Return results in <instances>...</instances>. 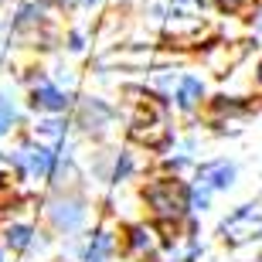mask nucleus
<instances>
[{
  "mask_svg": "<svg viewBox=\"0 0 262 262\" xmlns=\"http://www.w3.org/2000/svg\"><path fill=\"white\" fill-rule=\"evenodd\" d=\"M146 201L154 208L160 218H181L187 211V204H191V194H187V187L181 181H157V184L146 187Z\"/></svg>",
  "mask_w": 262,
  "mask_h": 262,
  "instance_id": "f257e3e1",
  "label": "nucleus"
},
{
  "mask_svg": "<svg viewBox=\"0 0 262 262\" xmlns=\"http://www.w3.org/2000/svg\"><path fill=\"white\" fill-rule=\"evenodd\" d=\"M133 140H140L146 146L167 143V116H164V106L157 99L146 96L140 102V113L133 116Z\"/></svg>",
  "mask_w": 262,
  "mask_h": 262,
  "instance_id": "f03ea898",
  "label": "nucleus"
},
{
  "mask_svg": "<svg viewBox=\"0 0 262 262\" xmlns=\"http://www.w3.org/2000/svg\"><path fill=\"white\" fill-rule=\"evenodd\" d=\"M17 167H24L31 177H48L51 167H55V154L48 146H20L17 150Z\"/></svg>",
  "mask_w": 262,
  "mask_h": 262,
  "instance_id": "7ed1b4c3",
  "label": "nucleus"
},
{
  "mask_svg": "<svg viewBox=\"0 0 262 262\" xmlns=\"http://www.w3.org/2000/svg\"><path fill=\"white\" fill-rule=\"evenodd\" d=\"M198 181H201L204 191H225V187H232V181H235V164H228V160H214V164L201 167Z\"/></svg>",
  "mask_w": 262,
  "mask_h": 262,
  "instance_id": "20e7f679",
  "label": "nucleus"
},
{
  "mask_svg": "<svg viewBox=\"0 0 262 262\" xmlns=\"http://www.w3.org/2000/svg\"><path fill=\"white\" fill-rule=\"evenodd\" d=\"M51 218H55L58 228H78L82 218H85V211H82L78 201H58L55 208H51Z\"/></svg>",
  "mask_w": 262,
  "mask_h": 262,
  "instance_id": "39448f33",
  "label": "nucleus"
},
{
  "mask_svg": "<svg viewBox=\"0 0 262 262\" xmlns=\"http://www.w3.org/2000/svg\"><path fill=\"white\" fill-rule=\"evenodd\" d=\"M31 102H34V109H48V113H61V109L68 106V99L61 96L55 85H38Z\"/></svg>",
  "mask_w": 262,
  "mask_h": 262,
  "instance_id": "423d86ee",
  "label": "nucleus"
},
{
  "mask_svg": "<svg viewBox=\"0 0 262 262\" xmlns=\"http://www.w3.org/2000/svg\"><path fill=\"white\" fill-rule=\"evenodd\" d=\"M201 96H204L201 78H194V75L181 78V89H177V106L181 109H194L198 102H201Z\"/></svg>",
  "mask_w": 262,
  "mask_h": 262,
  "instance_id": "0eeeda50",
  "label": "nucleus"
},
{
  "mask_svg": "<svg viewBox=\"0 0 262 262\" xmlns=\"http://www.w3.org/2000/svg\"><path fill=\"white\" fill-rule=\"evenodd\" d=\"M109 252H113V235L109 232H96L92 242L85 245V262H106Z\"/></svg>",
  "mask_w": 262,
  "mask_h": 262,
  "instance_id": "6e6552de",
  "label": "nucleus"
},
{
  "mask_svg": "<svg viewBox=\"0 0 262 262\" xmlns=\"http://www.w3.org/2000/svg\"><path fill=\"white\" fill-rule=\"evenodd\" d=\"M7 242L14 245V249H24V245L31 242V228L28 225H14V228L7 232Z\"/></svg>",
  "mask_w": 262,
  "mask_h": 262,
  "instance_id": "1a4fd4ad",
  "label": "nucleus"
},
{
  "mask_svg": "<svg viewBox=\"0 0 262 262\" xmlns=\"http://www.w3.org/2000/svg\"><path fill=\"white\" fill-rule=\"evenodd\" d=\"M157 245V238H154V232H150V228H133V249H140V252H150V249H154Z\"/></svg>",
  "mask_w": 262,
  "mask_h": 262,
  "instance_id": "9d476101",
  "label": "nucleus"
},
{
  "mask_svg": "<svg viewBox=\"0 0 262 262\" xmlns=\"http://www.w3.org/2000/svg\"><path fill=\"white\" fill-rule=\"evenodd\" d=\"M10 119H14V106H10L7 96H0V133H7Z\"/></svg>",
  "mask_w": 262,
  "mask_h": 262,
  "instance_id": "9b49d317",
  "label": "nucleus"
},
{
  "mask_svg": "<svg viewBox=\"0 0 262 262\" xmlns=\"http://www.w3.org/2000/svg\"><path fill=\"white\" fill-rule=\"evenodd\" d=\"M242 4H245V0H218V7H222V10H238Z\"/></svg>",
  "mask_w": 262,
  "mask_h": 262,
  "instance_id": "f8f14e48",
  "label": "nucleus"
},
{
  "mask_svg": "<svg viewBox=\"0 0 262 262\" xmlns=\"http://www.w3.org/2000/svg\"><path fill=\"white\" fill-rule=\"evenodd\" d=\"M41 129H45L48 136H61V123H45Z\"/></svg>",
  "mask_w": 262,
  "mask_h": 262,
  "instance_id": "ddd939ff",
  "label": "nucleus"
},
{
  "mask_svg": "<svg viewBox=\"0 0 262 262\" xmlns=\"http://www.w3.org/2000/svg\"><path fill=\"white\" fill-rule=\"evenodd\" d=\"M255 28H259V34H262V7H259V17H255Z\"/></svg>",
  "mask_w": 262,
  "mask_h": 262,
  "instance_id": "4468645a",
  "label": "nucleus"
},
{
  "mask_svg": "<svg viewBox=\"0 0 262 262\" xmlns=\"http://www.w3.org/2000/svg\"><path fill=\"white\" fill-rule=\"evenodd\" d=\"M68 4H96V0H68Z\"/></svg>",
  "mask_w": 262,
  "mask_h": 262,
  "instance_id": "2eb2a0df",
  "label": "nucleus"
},
{
  "mask_svg": "<svg viewBox=\"0 0 262 262\" xmlns=\"http://www.w3.org/2000/svg\"><path fill=\"white\" fill-rule=\"evenodd\" d=\"M259 82H262V65H259Z\"/></svg>",
  "mask_w": 262,
  "mask_h": 262,
  "instance_id": "dca6fc26",
  "label": "nucleus"
}]
</instances>
